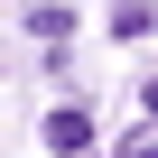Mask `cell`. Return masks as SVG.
I'll return each instance as SVG.
<instances>
[{
	"mask_svg": "<svg viewBox=\"0 0 158 158\" xmlns=\"http://www.w3.org/2000/svg\"><path fill=\"white\" fill-rule=\"evenodd\" d=\"M47 149H56V158H84V149H93V112H84V102H56V112H47Z\"/></svg>",
	"mask_w": 158,
	"mask_h": 158,
	"instance_id": "6da1fadb",
	"label": "cell"
},
{
	"mask_svg": "<svg viewBox=\"0 0 158 158\" xmlns=\"http://www.w3.org/2000/svg\"><path fill=\"white\" fill-rule=\"evenodd\" d=\"M28 28H37V37H47V47H56V37H65V28H74V10H65V0H37V10H28Z\"/></svg>",
	"mask_w": 158,
	"mask_h": 158,
	"instance_id": "7a4b0ae2",
	"label": "cell"
},
{
	"mask_svg": "<svg viewBox=\"0 0 158 158\" xmlns=\"http://www.w3.org/2000/svg\"><path fill=\"white\" fill-rule=\"evenodd\" d=\"M149 28H158V19L139 10V0H121V10H112V37H149Z\"/></svg>",
	"mask_w": 158,
	"mask_h": 158,
	"instance_id": "3957f363",
	"label": "cell"
},
{
	"mask_svg": "<svg viewBox=\"0 0 158 158\" xmlns=\"http://www.w3.org/2000/svg\"><path fill=\"white\" fill-rule=\"evenodd\" d=\"M112 158H158V130H130V139H121Z\"/></svg>",
	"mask_w": 158,
	"mask_h": 158,
	"instance_id": "277c9868",
	"label": "cell"
},
{
	"mask_svg": "<svg viewBox=\"0 0 158 158\" xmlns=\"http://www.w3.org/2000/svg\"><path fill=\"white\" fill-rule=\"evenodd\" d=\"M139 102H149V121H158V84H149V93H139Z\"/></svg>",
	"mask_w": 158,
	"mask_h": 158,
	"instance_id": "5b68a950",
	"label": "cell"
}]
</instances>
